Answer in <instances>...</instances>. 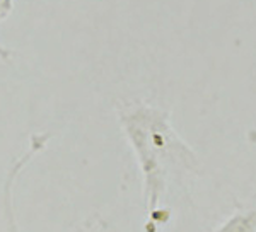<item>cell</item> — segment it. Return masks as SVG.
<instances>
[{
  "mask_svg": "<svg viewBox=\"0 0 256 232\" xmlns=\"http://www.w3.org/2000/svg\"><path fill=\"white\" fill-rule=\"evenodd\" d=\"M120 122L138 159L147 208L154 214L169 180L183 171H198V159L171 126L168 113L159 108L123 106Z\"/></svg>",
  "mask_w": 256,
  "mask_h": 232,
  "instance_id": "1",
  "label": "cell"
},
{
  "mask_svg": "<svg viewBox=\"0 0 256 232\" xmlns=\"http://www.w3.org/2000/svg\"><path fill=\"white\" fill-rule=\"evenodd\" d=\"M216 232H256V202L241 206Z\"/></svg>",
  "mask_w": 256,
  "mask_h": 232,
  "instance_id": "2",
  "label": "cell"
},
{
  "mask_svg": "<svg viewBox=\"0 0 256 232\" xmlns=\"http://www.w3.org/2000/svg\"><path fill=\"white\" fill-rule=\"evenodd\" d=\"M16 178V174H12V180ZM12 180L10 184L6 186V203H4V214H6V224H7V232H19L18 224H16V215H14V206H12Z\"/></svg>",
  "mask_w": 256,
  "mask_h": 232,
  "instance_id": "3",
  "label": "cell"
}]
</instances>
